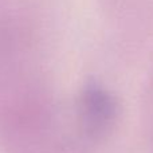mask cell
Instances as JSON below:
<instances>
[{
    "label": "cell",
    "mask_w": 153,
    "mask_h": 153,
    "mask_svg": "<svg viewBox=\"0 0 153 153\" xmlns=\"http://www.w3.org/2000/svg\"><path fill=\"white\" fill-rule=\"evenodd\" d=\"M85 111L90 124L103 126L114 116V102L102 89L90 87L85 94Z\"/></svg>",
    "instance_id": "cell-1"
}]
</instances>
